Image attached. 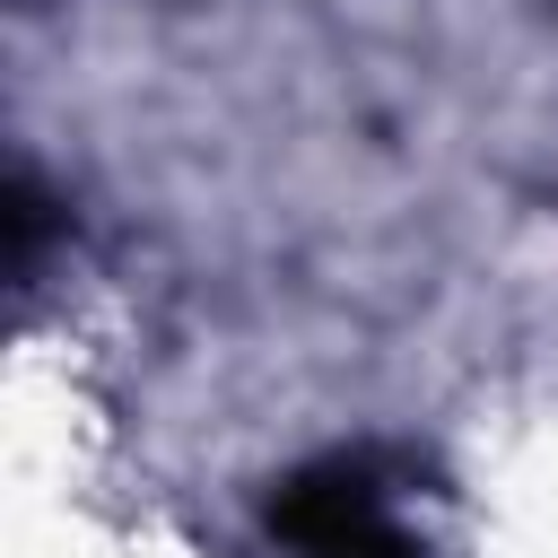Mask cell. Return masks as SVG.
<instances>
[{
	"label": "cell",
	"instance_id": "1",
	"mask_svg": "<svg viewBox=\"0 0 558 558\" xmlns=\"http://www.w3.org/2000/svg\"><path fill=\"white\" fill-rule=\"evenodd\" d=\"M262 523H270L279 558H427L418 532L392 514L384 480L366 462H349V453L288 471L270 488V514Z\"/></svg>",
	"mask_w": 558,
	"mask_h": 558
}]
</instances>
